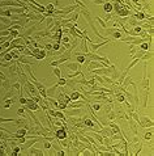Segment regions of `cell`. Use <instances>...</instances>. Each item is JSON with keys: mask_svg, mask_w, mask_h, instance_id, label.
<instances>
[{"mask_svg": "<svg viewBox=\"0 0 154 156\" xmlns=\"http://www.w3.org/2000/svg\"><path fill=\"white\" fill-rule=\"evenodd\" d=\"M116 70V67L114 64H111L110 67H101V68H94V70H90L89 72L93 73V75H101V76H108L110 73H112Z\"/></svg>", "mask_w": 154, "mask_h": 156, "instance_id": "1", "label": "cell"}, {"mask_svg": "<svg viewBox=\"0 0 154 156\" xmlns=\"http://www.w3.org/2000/svg\"><path fill=\"white\" fill-rule=\"evenodd\" d=\"M55 134H54V136L58 140H61V139H67L68 138V130H67V126H61L59 130H55L54 131Z\"/></svg>", "mask_w": 154, "mask_h": 156, "instance_id": "2", "label": "cell"}, {"mask_svg": "<svg viewBox=\"0 0 154 156\" xmlns=\"http://www.w3.org/2000/svg\"><path fill=\"white\" fill-rule=\"evenodd\" d=\"M111 38H107V39H105V41H102V42H99V43H96V42H89L90 43V46H88L89 47V51L90 53H96L97 50L99 49V47H102V46H105L106 43H108V42H111Z\"/></svg>", "mask_w": 154, "mask_h": 156, "instance_id": "3", "label": "cell"}, {"mask_svg": "<svg viewBox=\"0 0 154 156\" xmlns=\"http://www.w3.org/2000/svg\"><path fill=\"white\" fill-rule=\"evenodd\" d=\"M101 67H107L105 63H102V62H98V61H90L89 64H88V70H94V68H101Z\"/></svg>", "mask_w": 154, "mask_h": 156, "instance_id": "4", "label": "cell"}, {"mask_svg": "<svg viewBox=\"0 0 154 156\" xmlns=\"http://www.w3.org/2000/svg\"><path fill=\"white\" fill-rule=\"evenodd\" d=\"M138 125L141 127H153V121L150 118H148V117H141V118H140Z\"/></svg>", "mask_w": 154, "mask_h": 156, "instance_id": "5", "label": "cell"}, {"mask_svg": "<svg viewBox=\"0 0 154 156\" xmlns=\"http://www.w3.org/2000/svg\"><path fill=\"white\" fill-rule=\"evenodd\" d=\"M81 109H82V108H71V110H65L64 114H65V116H68V117H72V116H80Z\"/></svg>", "mask_w": 154, "mask_h": 156, "instance_id": "6", "label": "cell"}, {"mask_svg": "<svg viewBox=\"0 0 154 156\" xmlns=\"http://www.w3.org/2000/svg\"><path fill=\"white\" fill-rule=\"evenodd\" d=\"M17 62H21L22 64H30V66H31V64H33V63H35V61H34V59H28V58H26V55H20V57H19V59H17Z\"/></svg>", "mask_w": 154, "mask_h": 156, "instance_id": "7", "label": "cell"}, {"mask_svg": "<svg viewBox=\"0 0 154 156\" xmlns=\"http://www.w3.org/2000/svg\"><path fill=\"white\" fill-rule=\"evenodd\" d=\"M69 98H71V101H78V100H81V92L73 89V91H72V93H71V96H69Z\"/></svg>", "mask_w": 154, "mask_h": 156, "instance_id": "8", "label": "cell"}, {"mask_svg": "<svg viewBox=\"0 0 154 156\" xmlns=\"http://www.w3.org/2000/svg\"><path fill=\"white\" fill-rule=\"evenodd\" d=\"M28 150H29V154H30V155H34V156L46 155V152H44V151H42V150H38V148H33V147H30V148H28Z\"/></svg>", "mask_w": 154, "mask_h": 156, "instance_id": "9", "label": "cell"}, {"mask_svg": "<svg viewBox=\"0 0 154 156\" xmlns=\"http://www.w3.org/2000/svg\"><path fill=\"white\" fill-rule=\"evenodd\" d=\"M65 67L69 68V70H72V71H76V70H80V68H81V64H78L75 61V62H72V63H67Z\"/></svg>", "mask_w": 154, "mask_h": 156, "instance_id": "10", "label": "cell"}, {"mask_svg": "<svg viewBox=\"0 0 154 156\" xmlns=\"http://www.w3.org/2000/svg\"><path fill=\"white\" fill-rule=\"evenodd\" d=\"M82 123H84V125L86 126V127H90V128H94V127H96V122L92 121V119H88V117H86V118H84Z\"/></svg>", "mask_w": 154, "mask_h": 156, "instance_id": "11", "label": "cell"}, {"mask_svg": "<svg viewBox=\"0 0 154 156\" xmlns=\"http://www.w3.org/2000/svg\"><path fill=\"white\" fill-rule=\"evenodd\" d=\"M82 76V77H85V73L82 72V70H81V68H80V70H76L75 71V73H69V75H68V77H69V79H75V77L76 76Z\"/></svg>", "mask_w": 154, "mask_h": 156, "instance_id": "12", "label": "cell"}, {"mask_svg": "<svg viewBox=\"0 0 154 156\" xmlns=\"http://www.w3.org/2000/svg\"><path fill=\"white\" fill-rule=\"evenodd\" d=\"M108 126L114 130L115 134H119V132H121V127H120L119 125H116V123H114V122H110V123H108Z\"/></svg>", "mask_w": 154, "mask_h": 156, "instance_id": "13", "label": "cell"}, {"mask_svg": "<svg viewBox=\"0 0 154 156\" xmlns=\"http://www.w3.org/2000/svg\"><path fill=\"white\" fill-rule=\"evenodd\" d=\"M90 104V102H89ZM90 108H92L93 110H94V112H98V110H101V108H102V105L101 104H99L98 102V101H94V102H93V105L92 104H90Z\"/></svg>", "mask_w": 154, "mask_h": 156, "instance_id": "14", "label": "cell"}, {"mask_svg": "<svg viewBox=\"0 0 154 156\" xmlns=\"http://www.w3.org/2000/svg\"><path fill=\"white\" fill-rule=\"evenodd\" d=\"M76 62L78 63V64H84L85 63V59H86V57L85 55H82V54H78V55H76Z\"/></svg>", "mask_w": 154, "mask_h": 156, "instance_id": "15", "label": "cell"}, {"mask_svg": "<svg viewBox=\"0 0 154 156\" xmlns=\"http://www.w3.org/2000/svg\"><path fill=\"white\" fill-rule=\"evenodd\" d=\"M103 9H105V12L110 13V12H111V11H112V9H114V8H112V5H111L110 3L105 1V3H103Z\"/></svg>", "mask_w": 154, "mask_h": 156, "instance_id": "16", "label": "cell"}, {"mask_svg": "<svg viewBox=\"0 0 154 156\" xmlns=\"http://www.w3.org/2000/svg\"><path fill=\"white\" fill-rule=\"evenodd\" d=\"M112 38H115V39H120L121 37H123V34H121V31L120 30H115V31H112Z\"/></svg>", "mask_w": 154, "mask_h": 156, "instance_id": "17", "label": "cell"}, {"mask_svg": "<svg viewBox=\"0 0 154 156\" xmlns=\"http://www.w3.org/2000/svg\"><path fill=\"white\" fill-rule=\"evenodd\" d=\"M116 100L119 101V102H123V101L125 100V96H124L123 92H121V93L120 92H116Z\"/></svg>", "mask_w": 154, "mask_h": 156, "instance_id": "18", "label": "cell"}, {"mask_svg": "<svg viewBox=\"0 0 154 156\" xmlns=\"http://www.w3.org/2000/svg\"><path fill=\"white\" fill-rule=\"evenodd\" d=\"M67 81H68V80L63 79V77L60 76V77H59V79H58V81H56V85H58V87H63V85H67Z\"/></svg>", "mask_w": 154, "mask_h": 156, "instance_id": "19", "label": "cell"}, {"mask_svg": "<svg viewBox=\"0 0 154 156\" xmlns=\"http://www.w3.org/2000/svg\"><path fill=\"white\" fill-rule=\"evenodd\" d=\"M135 18H137V20H145L148 16L146 15H144V13H141V12H136V15L133 16Z\"/></svg>", "mask_w": 154, "mask_h": 156, "instance_id": "20", "label": "cell"}, {"mask_svg": "<svg viewBox=\"0 0 154 156\" xmlns=\"http://www.w3.org/2000/svg\"><path fill=\"white\" fill-rule=\"evenodd\" d=\"M152 136H153V130H152V127H150V128H149V131H146V132H145L144 138L148 140V139H152Z\"/></svg>", "mask_w": 154, "mask_h": 156, "instance_id": "21", "label": "cell"}, {"mask_svg": "<svg viewBox=\"0 0 154 156\" xmlns=\"http://www.w3.org/2000/svg\"><path fill=\"white\" fill-rule=\"evenodd\" d=\"M0 20L4 22V25H7V26L11 25V18H7V17H1V16H0Z\"/></svg>", "mask_w": 154, "mask_h": 156, "instance_id": "22", "label": "cell"}, {"mask_svg": "<svg viewBox=\"0 0 154 156\" xmlns=\"http://www.w3.org/2000/svg\"><path fill=\"white\" fill-rule=\"evenodd\" d=\"M96 20H97V21L99 22V25H101V26L103 28V29H106V28H107V26H106V22L103 21V20H102L101 17H96Z\"/></svg>", "mask_w": 154, "mask_h": 156, "instance_id": "23", "label": "cell"}, {"mask_svg": "<svg viewBox=\"0 0 154 156\" xmlns=\"http://www.w3.org/2000/svg\"><path fill=\"white\" fill-rule=\"evenodd\" d=\"M54 75H55V76L58 77V79H59V77L61 76V71H60V68H58V67L54 68Z\"/></svg>", "mask_w": 154, "mask_h": 156, "instance_id": "24", "label": "cell"}, {"mask_svg": "<svg viewBox=\"0 0 154 156\" xmlns=\"http://www.w3.org/2000/svg\"><path fill=\"white\" fill-rule=\"evenodd\" d=\"M17 114H19V117L26 118V116H25V109H24V108H20L19 110H17Z\"/></svg>", "mask_w": 154, "mask_h": 156, "instance_id": "25", "label": "cell"}, {"mask_svg": "<svg viewBox=\"0 0 154 156\" xmlns=\"http://www.w3.org/2000/svg\"><path fill=\"white\" fill-rule=\"evenodd\" d=\"M115 118H116V113L112 112V110H110V112H108V119L112 121V119H115Z\"/></svg>", "mask_w": 154, "mask_h": 156, "instance_id": "26", "label": "cell"}, {"mask_svg": "<svg viewBox=\"0 0 154 156\" xmlns=\"http://www.w3.org/2000/svg\"><path fill=\"white\" fill-rule=\"evenodd\" d=\"M43 147H44V148H46V150H50V148H51V147H52V144H51V142H48V140H44V142H43Z\"/></svg>", "mask_w": 154, "mask_h": 156, "instance_id": "27", "label": "cell"}, {"mask_svg": "<svg viewBox=\"0 0 154 156\" xmlns=\"http://www.w3.org/2000/svg\"><path fill=\"white\" fill-rule=\"evenodd\" d=\"M19 101H20V104L22 105V106H24V105L26 104V98H25V97H22V96H21V97H19Z\"/></svg>", "mask_w": 154, "mask_h": 156, "instance_id": "28", "label": "cell"}, {"mask_svg": "<svg viewBox=\"0 0 154 156\" xmlns=\"http://www.w3.org/2000/svg\"><path fill=\"white\" fill-rule=\"evenodd\" d=\"M93 1H94V3H96V4H97V5H103V3H105V1H106V0H93Z\"/></svg>", "mask_w": 154, "mask_h": 156, "instance_id": "29", "label": "cell"}, {"mask_svg": "<svg viewBox=\"0 0 154 156\" xmlns=\"http://www.w3.org/2000/svg\"><path fill=\"white\" fill-rule=\"evenodd\" d=\"M71 41V37H63V43H67Z\"/></svg>", "mask_w": 154, "mask_h": 156, "instance_id": "30", "label": "cell"}, {"mask_svg": "<svg viewBox=\"0 0 154 156\" xmlns=\"http://www.w3.org/2000/svg\"><path fill=\"white\" fill-rule=\"evenodd\" d=\"M44 47H46L48 51H51V50H52V45H51V43H47L46 46H44Z\"/></svg>", "mask_w": 154, "mask_h": 156, "instance_id": "31", "label": "cell"}, {"mask_svg": "<svg viewBox=\"0 0 154 156\" xmlns=\"http://www.w3.org/2000/svg\"><path fill=\"white\" fill-rule=\"evenodd\" d=\"M110 18H111V15H107V16H106V17H105V20H106V21H107V20H110Z\"/></svg>", "mask_w": 154, "mask_h": 156, "instance_id": "32", "label": "cell"}, {"mask_svg": "<svg viewBox=\"0 0 154 156\" xmlns=\"http://www.w3.org/2000/svg\"><path fill=\"white\" fill-rule=\"evenodd\" d=\"M55 7H59V0H55Z\"/></svg>", "mask_w": 154, "mask_h": 156, "instance_id": "33", "label": "cell"}]
</instances>
